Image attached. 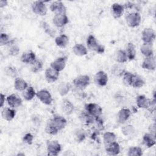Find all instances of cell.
<instances>
[{"label": "cell", "mask_w": 156, "mask_h": 156, "mask_svg": "<svg viewBox=\"0 0 156 156\" xmlns=\"http://www.w3.org/2000/svg\"><path fill=\"white\" fill-rule=\"evenodd\" d=\"M141 38L144 43L152 44L155 38V31L151 28L144 29L142 32Z\"/></svg>", "instance_id": "cell-8"}, {"label": "cell", "mask_w": 156, "mask_h": 156, "mask_svg": "<svg viewBox=\"0 0 156 156\" xmlns=\"http://www.w3.org/2000/svg\"><path fill=\"white\" fill-rule=\"evenodd\" d=\"M140 51L143 55H144L146 57H151L154 55L153 53V48L152 44L151 43H143L140 47Z\"/></svg>", "instance_id": "cell-23"}, {"label": "cell", "mask_w": 156, "mask_h": 156, "mask_svg": "<svg viewBox=\"0 0 156 156\" xmlns=\"http://www.w3.org/2000/svg\"><path fill=\"white\" fill-rule=\"evenodd\" d=\"M70 90V85L67 82H61L58 86V91L59 94L63 96L68 94Z\"/></svg>", "instance_id": "cell-33"}, {"label": "cell", "mask_w": 156, "mask_h": 156, "mask_svg": "<svg viewBox=\"0 0 156 156\" xmlns=\"http://www.w3.org/2000/svg\"><path fill=\"white\" fill-rule=\"evenodd\" d=\"M61 145L56 140L49 141L47 144L48 155L51 156H56L61 151Z\"/></svg>", "instance_id": "cell-5"}, {"label": "cell", "mask_w": 156, "mask_h": 156, "mask_svg": "<svg viewBox=\"0 0 156 156\" xmlns=\"http://www.w3.org/2000/svg\"><path fill=\"white\" fill-rule=\"evenodd\" d=\"M38 99L43 104L46 105H50L53 99L50 93L46 90H41L38 91L36 94Z\"/></svg>", "instance_id": "cell-7"}, {"label": "cell", "mask_w": 156, "mask_h": 156, "mask_svg": "<svg viewBox=\"0 0 156 156\" xmlns=\"http://www.w3.org/2000/svg\"><path fill=\"white\" fill-rule=\"evenodd\" d=\"M16 115V112L15 110L10 108H4L1 112L2 118L8 121H12Z\"/></svg>", "instance_id": "cell-21"}, {"label": "cell", "mask_w": 156, "mask_h": 156, "mask_svg": "<svg viewBox=\"0 0 156 156\" xmlns=\"http://www.w3.org/2000/svg\"><path fill=\"white\" fill-rule=\"evenodd\" d=\"M66 62V58L65 57H58L51 62V68L54 69L58 72H60L63 69H64V68H65Z\"/></svg>", "instance_id": "cell-12"}, {"label": "cell", "mask_w": 156, "mask_h": 156, "mask_svg": "<svg viewBox=\"0 0 156 156\" xmlns=\"http://www.w3.org/2000/svg\"><path fill=\"white\" fill-rule=\"evenodd\" d=\"M55 43L59 47L65 48L69 43V38L66 35L62 34L55 38Z\"/></svg>", "instance_id": "cell-25"}, {"label": "cell", "mask_w": 156, "mask_h": 156, "mask_svg": "<svg viewBox=\"0 0 156 156\" xmlns=\"http://www.w3.org/2000/svg\"><path fill=\"white\" fill-rule=\"evenodd\" d=\"M74 136H75V138H76V141L78 142H82L85 138V133L84 131L82 130H80V129H78L75 132Z\"/></svg>", "instance_id": "cell-39"}, {"label": "cell", "mask_w": 156, "mask_h": 156, "mask_svg": "<svg viewBox=\"0 0 156 156\" xmlns=\"http://www.w3.org/2000/svg\"><path fill=\"white\" fill-rule=\"evenodd\" d=\"M129 156H141L143 155L142 149L140 147H131L128 151Z\"/></svg>", "instance_id": "cell-38"}, {"label": "cell", "mask_w": 156, "mask_h": 156, "mask_svg": "<svg viewBox=\"0 0 156 156\" xmlns=\"http://www.w3.org/2000/svg\"><path fill=\"white\" fill-rule=\"evenodd\" d=\"M127 57V58L130 60H132L135 58L136 55V50L134 44L132 43H129L127 44L126 51H125Z\"/></svg>", "instance_id": "cell-29"}, {"label": "cell", "mask_w": 156, "mask_h": 156, "mask_svg": "<svg viewBox=\"0 0 156 156\" xmlns=\"http://www.w3.org/2000/svg\"><path fill=\"white\" fill-rule=\"evenodd\" d=\"M41 25H42V26H43V28L44 29V30H45V32H46V33H48V35H51V37H52L53 36V32H52V30L50 29V27H49V26H48V24L46 23H45V22H42L41 23Z\"/></svg>", "instance_id": "cell-45"}, {"label": "cell", "mask_w": 156, "mask_h": 156, "mask_svg": "<svg viewBox=\"0 0 156 156\" xmlns=\"http://www.w3.org/2000/svg\"><path fill=\"white\" fill-rule=\"evenodd\" d=\"M51 121L58 131L64 129L67 124L66 119L62 116H55Z\"/></svg>", "instance_id": "cell-18"}, {"label": "cell", "mask_w": 156, "mask_h": 156, "mask_svg": "<svg viewBox=\"0 0 156 156\" xmlns=\"http://www.w3.org/2000/svg\"><path fill=\"white\" fill-rule=\"evenodd\" d=\"M43 67V63L40 60L35 59L31 64H30V68L31 71L34 73H37L40 71Z\"/></svg>", "instance_id": "cell-37"}, {"label": "cell", "mask_w": 156, "mask_h": 156, "mask_svg": "<svg viewBox=\"0 0 156 156\" xmlns=\"http://www.w3.org/2000/svg\"><path fill=\"white\" fill-rule=\"evenodd\" d=\"M45 131L47 133H48L49 135H56L58 133V130L54 126V124H53L51 119H50L47 122V124H46V128H45Z\"/></svg>", "instance_id": "cell-34"}, {"label": "cell", "mask_w": 156, "mask_h": 156, "mask_svg": "<svg viewBox=\"0 0 156 156\" xmlns=\"http://www.w3.org/2000/svg\"><path fill=\"white\" fill-rule=\"evenodd\" d=\"M131 112L129 109L126 108H121L118 113V121L121 123L126 122L130 117Z\"/></svg>", "instance_id": "cell-22"}, {"label": "cell", "mask_w": 156, "mask_h": 156, "mask_svg": "<svg viewBox=\"0 0 156 156\" xmlns=\"http://www.w3.org/2000/svg\"><path fill=\"white\" fill-rule=\"evenodd\" d=\"M144 83L145 81L143 77L138 74H134L131 86L135 88H141L144 86Z\"/></svg>", "instance_id": "cell-31"}, {"label": "cell", "mask_w": 156, "mask_h": 156, "mask_svg": "<svg viewBox=\"0 0 156 156\" xmlns=\"http://www.w3.org/2000/svg\"><path fill=\"white\" fill-rule=\"evenodd\" d=\"M32 9L34 13L44 16L47 13V7L44 3L42 1H35L32 5Z\"/></svg>", "instance_id": "cell-6"}, {"label": "cell", "mask_w": 156, "mask_h": 156, "mask_svg": "<svg viewBox=\"0 0 156 156\" xmlns=\"http://www.w3.org/2000/svg\"><path fill=\"white\" fill-rule=\"evenodd\" d=\"M59 77V72L52 68H48L45 71V77L49 83L55 82Z\"/></svg>", "instance_id": "cell-14"}, {"label": "cell", "mask_w": 156, "mask_h": 156, "mask_svg": "<svg viewBox=\"0 0 156 156\" xmlns=\"http://www.w3.org/2000/svg\"><path fill=\"white\" fill-rule=\"evenodd\" d=\"M111 10L113 17L115 18H118L122 15L124 11V8L123 5L119 4L114 3L112 5Z\"/></svg>", "instance_id": "cell-20"}, {"label": "cell", "mask_w": 156, "mask_h": 156, "mask_svg": "<svg viewBox=\"0 0 156 156\" xmlns=\"http://www.w3.org/2000/svg\"><path fill=\"white\" fill-rule=\"evenodd\" d=\"M20 51V49L18 46H12L10 49V51H9V53L10 55H16L18 54Z\"/></svg>", "instance_id": "cell-46"}, {"label": "cell", "mask_w": 156, "mask_h": 156, "mask_svg": "<svg viewBox=\"0 0 156 156\" xmlns=\"http://www.w3.org/2000/svg\"><path fill=\"white\" fill-rule=\"evenodd\" d=\"M115 60L120 63H125L127 61L128 58L126 55V53L124 51L122 50H118L115 54V56H114Z\"/></svg>", "instance_id": "cell-28"}, {"label": "cell", "mask_w": 156, "mask_h": 156, "mask_svg": "<svg viewBox=\"0 0 156 156\" xmlns=\"http://www.w3.org/2000/svg\"><path fill=\"white\" fill-rule=\"evenodd\" d=\"M87 44L90 49L94 51L98 54H102L105 51L104 47L98 43L96 38L93 35H90L88 37Z\"/></svg>", "instance_id": "cell-1"}, {"label": "cell", "mask_w": 156, "mask_h": 156, "mask_svg": "<svg viewBox=\"0 0 156 156\" xmlns=\"http://www.w3.org/2000/svg\"><path fill=\"white\" fill-rule=\"evenodd\" d=\"M86 112L94 118L99 117L102 113V109L100 105L95 103H89L85 105Z\"/></svg>", "instance_id": "cell-2"}, {"label": "cell", "mask_w": 156, "mask_h": 156, "mask_svg": "<svg viewBox=\"0 0 156 156\" xmlns=\"http://www.w3.org/2000/svg\"><path fill=\"white\" fill-rule=\"evenodd\" d=\"M23 140L24 143L28 144H32L34 140V136L31 133H27L24 135V136L23 138Z\"/></svg>", "instance_id": "cell-43"}, {"label": "cell", "mask_w": 156, "mask_h": 156, "mask_svg": "<svg viewBox=\"0 0 156 156\" xmlns=\"http://www.w3.org/2000/svg\"><path fill=\"white\" fill-rule=\"evenodd\" d=\"M93 116H91L90 115H89L87 112L82 113V116H80V118L82 119V121H83L84 123L89 124L93 120Z\"/></svg>", "instance_id": "cell-41"}, {"label": "cell", "mask_w": 156, "mask_h": 156, "mask_svg": "<svg viewBox=\"0 0 156 156\" xmlns=\"http://www.w3.org/2000/svg\"><path fill=\"white\" fill-rule=\"evenodd\" d=\"M105 151L110 155H116L120 152V146L117 142L114 141L107 145Z\"/></svg>", "instance_id": "cell-17"}, {"label": "cell", "mask_w": 156, "mask_h": 156, "mask_svg": "<svg viewBox=\"0 0 156 156\" xmlns=\"http://www.w3.org/2000/svg\"><path fill=\"white\" fill-rule=\"evenodd\" d=\"M53 23L54 24L58 27H61L66 25L68 22L69 20L67 15L65 14H55L53 18Z\"/></svg>", "instance_id": "cell-9"}, {"label": "cell", "mask_w": 156, "mask_h": 156, "mask_svg": "<svg viewBox=\"0 0 156 156\" xmlns=\"http://www.w3.org/2000/svg\"><path fill=\"white\" fill-rule=\"evenodd\" d=\"M51 10L55 14H65L66 13V7L64 4L60 1H57L53 2L50 6Z\"/></svg>", "instance_id": "cell-11"}, {"label": "cell", "mask_w": 156, "mask_h": 156, "mask_svg": "<svg viewBox=\"0 0 156 156\" xmlns=\"http://www.w3.org/2000/svg\"><path fill=\"white\" fill-rule=\"evenodd\" d=\"M36 59L35 54L31 50L24 52L21 57V60L24 63L31 64Z\"/></svg>", "instance_id": "cell-19"}, {"label": "cell", "mask_w": 156, "mask_h": 156, "mask_svg": "<svg viewBox=\"0 0 156 156\" xmlns=\"http://www.w3.org/2000/svg\"><path fill=\"white\" fill-rule=\"evenodd\" d=\"M9 37L7 34L5 33H1L0 36V44L1 46L9 44L10 43Z\"/></svg>", "instance_id": "cell-42"}, {"label": "cell", "mask_w": 156, "mask_h": 156, "mask_svg": "<svg viewBox=\"0 0 156 156\" xmlns=\"http://www.w3.org/2000/svg\"><path fill=\"white\" fill-rule=\"evenodd\" d=\"M143 143L147 147H151L155 144V135L152 133H145L143 138Z\"/></svg>", "instance_id": "cell-24"}, {"label": "cell", "mask_w": 156, "mask_h": 156, "mask_svg": "<svg viewBox=\"0 0 156 156\" xmlns=\"http://www.w3.org/2000/svg\"><path fill=\"white\" fill-rule=\"evenodd\" d=\"M103 140L104 143L107 145L112 142L115 141L116 140V135L114 133L111 132H105L103 135Z\"/></svg>", "instance_id": "cell-35"}, {"label": "cell", "mask_w": 156, "mask_h": 156, "mask_svg": "<svg viewBox=\"0 0 156 156\" xmlns=\"http://www.w3.org/2000/svg\"><path fill=\"white\" fill-rule=\"evenodd\" d=\"M73 104L68 100L65 99L62 103V109L66 115H70L74 111Z\"/></svg>", "instance_id": "cell-27"}, {"label": "cell", "mask_w": 156, "mask_h": 156, "mask_svg": "<svg viewBox=\"0 0 156 156\" xmlns=\"http://www.w3.org/2000/svg\"><path fill=\"white\" fill-rule=\"evenodd\" d=\"M90 79L87 75H80L76 77L73 80L75 87L82 90L85 88L90 84Z\"/></svg>", "instance_id": "cell-4"}, {"label": "cell", "mask_w": 156, "mask_h": 156, "mask_svg": "<svg viewBox=\"0 0 156 156\" xmlns=\"http://www.w3.org/2000/svg\"><path fill=\"white\" fill-rule=\"evenodd\" d=\"M74 54L77 56H83L87 55V49L85 46L82 44H76L73 48Z\"/></svg>", "instance_id": "cell-26"}, {"label": "cell", "mask_w": 156, "mask_h": 156, "mask_svg": "<svg viewBox=\"0 0 156 156\" xmlns=\"http://www.w3.org/2000/svg\"><path fill=\"white\" fill-rule=\"evenodd\" d=\"M149 132H151V133H152V134L155 135V124L154 123L153 124L150 125V126H149Z\"/></svg>", "instance_id": "cell-47"}, {"label": "cell", "mask_w": 156, "mask_h": 156, "mask_svg": "<svg viewBox=\"0 0 156 156\" xmlns=\"http://www.w3.org/2000/svg\"><path fill=\"white\" fill-rule=\"evenodd\" d=\"M14 87L18 91H24L27 88V83L21 78H16L14 82Z\"/></svg>", "instance_id": "cell-30"}, {"label": "cell", "mask_w": 156, "mask_h": 156, "mask_svg": "<svg viewBox=\"0 0 156 156\" xmlns=\"http://www.w3.org/2000/svg\"><path fill=\"white\" fill-rule=\"evenodd\" d=\"M134 131H135V130H134L133 127L130 125H127L126 126H124L122 129V132L123 134L126 136L132 135L134 132Z\"/></svg>", "instance_id": "cell-40"}, {"label": "cell", "mask_w": 156, "mask_h": 156, "mask_svg": "<svg viewBox=\"0 0 156 156\" xmlns=\"http://www.w3.org/2000/svg\"><path fill=\"white\" fill-rule=\"evenodd\" d=\"M6 100L8 104L13 108L18 107L22 104V99L15 94H12L8 96Z\"/></svg>", "instance_id": "cell-15"}, {"label": "cell", "mask_w": 156, "mask_h": 156, "mask_svg": "<svg viewBox=\"0 0 156 156\" xmlns=\"http://www.w3.org/2000/svg\"><path fill=\"white\" fill-rule=\"evenodd\" d=\"M136 102L137 106L141 108H149L152 103V101L147 98L144 95H140L137 96Z\"/></svg>", "instance_id": "cell-16"}, {"label": "cell", "mask_w": 156, "mask_h": 156, "mask_svg": "<svg viewBox=\"0 0 156 156\" xmlns=\"http://www.w3.org/2000/svg\"><path fill=\"white\" fill-rule=\"evenodd\" d=\"M36 94L37 93H35V91L34 89V88L32 87H27L24 90V91L23 93V95L24 98L26 101H30L34 98Z\"/></svg>", "instance_id": "cell-32"}, {"label": "cell", "mask_w": 156, "mask_h": 156, "mask_svg": "<svg viewBox=\"0 0 156 156\" xmlns=\"http://www.w3.org/2000/svg\"><path fill=\"white\" fill-rule=\"evenodd\" d=\"M5 95L3 94L2 93H1V96H0V98H1V102H0V107H2L3 105H4V104L5 102Z\"/></svg>", "instance_id": "cell-48"}, {"label": "cell", "mask_w": 156, "mask_h": 156, "mask_svg": "<svg viewBox=\"0 0 156 156\" xmlns=\"http://www.w3.org/2000/svg\"><path fill=\"white\" fill-rule=\"evenodd\" d=\"M141 21L140 15L137 12H132L126 16V23L129 27H135L140 25Z\"/></svg>", "instance_id": "cell-3"}, {"label": "cell", "mask_w": 156, "mask_h": 156, "mask_svg": "<svg viewBox=\"0 0 156 156\" xmlns=\"http://www.w3.org/2000/svg\"><path fill=\"white\" fill-rule=\"evenodd\" d=\"M6 74L10 77H15L17 75V71L16 69H15V68L12 67V66H9L7 68L6 71Z\"/></svg>", "instance_id": "cell-44"}, {"label": "cell", "mask_w": 156, "mask_h": 156, "mask_svg": "<svg viewBox=\"0 0 156 156\" xmlns=\"http://www.w3.org/2000/svg\"><path fill=\"white\" fill-rule=\"evenodd\" d=\"M141 66L143 69L147 70H155L156 67L155 58L154 55L151 57H147L143 60Z\"/></svg>", "instance_id": "cell-13"}, {"label": "cell", "mask_w": 156, "mask_h": 156, "mask_svg": "<svg viewBox=\"0 0 156 156\" xmlns=\"http://www.w3.org/2000/svg\"><path fill=\"white\" fill-rule=\"evenodd\" d=\"M94 80L97 85L104 87L108 82V76L104 71H99L96 73Z\"/></svg>", "instance_id": "cell-10"}, {"label": "cell", "mask_w": 156, "mask_h": 156, "mask_svg": "<svg viewBox=\"0 0 156 156\" xmlns=\"http://www.w3.org/2000/svg\"><path fill=\"white\" fill-rule=\"evenodd\" d=\"M122 76H123L122 80H123L124 83L126 85L131 86L134 74L129 71H124Z\"/></svg>", "instance_id": "cell-36"}, {"label": "cell", "mask_w": 156, "mask_h": 156, "mask_svg": "<svg viewBox=\"0 0 156 156\" xmlns=\"http://www.w3.org/2000/svg\"><path fill=\"white\" fill-rule=\"evenodd\" d=\"M7 4V1L5 0H1L0 1V7L2 8L3 7H5Z\"/></svg>", "instance_id": "cell-49"}]
</instances>
